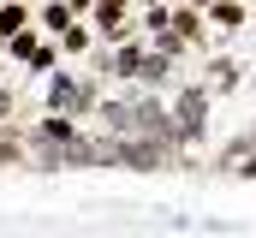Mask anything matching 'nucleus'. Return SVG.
<instances>
[{
  "mask_svg": "<svg viewBox=\"0 0 256 238\" xmlns=\"http://www.w3.org/2000/svg\"><path fill=\"white\" fill-rule=\"evenodd\" d=\"M18 24H30V18H24V6H6V12H0V36H12Z\"/></svg>",
  "mask_w": 256,
  "mask_h": 238,
  "instance_id": "obj_1",
  "label": "nucleus"
}]
</instances>
